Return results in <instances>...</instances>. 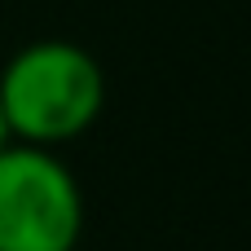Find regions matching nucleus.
<instances>
[{"label":"nucleus","instance_id":"1","mask_svg":"<svg viewBox=\"0 0 251 251\" xmlns=\"http://www.w3.org/2000/svg\"><path fill=\"white\" fill-rule=\"evenodd\" d=\"M106 106L97 57L71 40H31L0 66V115L9 141L66 146L84 137Z\"/></svg>","mask_w":251,"mask_h":251},{"label":"nucleus","instance_id":"3","mask_svg":"<svg viewBox=\"0 0 251 251\" xmlns=\"http://www.w3.org/2000/svg\"><path fill=\"white\" fill-rule=\"evenodd\" d=\"M9 146V128H4V115H0V150Z\"/></svg>","mask_w":251,"mask_h":251},{"label":"nucleus","instance_id":"2","mask_svg":"<svg viewBox=\"0 0 251 251\" xmlns=\"http://www.w3.org/2000/svg\"><path fill=\"white\" fill-rule=\"evenodd\" d=\"M84 238V190L44 146L0 150V251H75Z\"/></svg>","mask_w":251,"mask_h":251}]
</instances>
